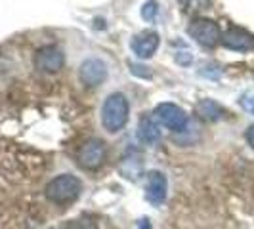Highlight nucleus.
Returning <instances> with one entry per match:
<instances>
[{"label": "nucleus", "mask_w": 254, "mask_h": 229, "mask_svg": "<svg viewBox=\"0 0 254 229\" xmlns=\"http://www.w3.org/2000/svg\"><path fill=\"white\" fill-rule=\"evenodd\" d=\"M80 191H82L80 179L73 176V174H62V176L52 179L50 183L46 185L44 193H46L50 203L64 206V204H71L73 201H76Z\"/></svg>", "instance_id": "nucleus-1"}, {"label": "nucleus", "mask_w": 254, "mask_h": 229, "mask_svg": "<svg viewBox=\"0 0 254 229\" xmlns=\"http://www.w3.org/2000/svg\"><path fill=\"white\" fill-rule=\"evenodd\" d=\"M128 120V100L123 94H111L102 107V124L107 132L123 130Z\"/></svg>", "instance_id": "nucleus-2"}, {"label": "nucleus", "mask_w": 254, "mask_h": 229, "mask_svg": "<svg viewBox=\"0 0 254 229\" xmlns=\"http://www.w3.org/2000/svg\"><path fill=\"white\" fill-rule=\"evenodd\" d=\"M190 37L204 48H214L222 42V31L220 27L210 19H195L188 29Z\"/></svg>", "instance_id": "nucleus-3"}, {"label": "nucleus", "mask_w": 254, "mask_h": 229, "mask_svg": "<svg viewBox=\"0 0 254 229\" xmlns=\"http://www.w3.org/2000/svg\"><path fill=\"white\" fill-rule=\"evenodd\" d=\"M155 116L157 120L163 124L165 128L172 130V132H182L184 128L188 126V114L186 111L174 105V103H161L155 109Z\"/></svg>", "instance_id": "nucleus-4"}, {"label": "nucleus", "mask_w": 254, "mask_h": 229, "mask_svg": "<svg viewBox=\"0 0 254 229\" xmlns=\"http://www.w3.org/2000/svg\"><path fill=\"white\" fill-rule=\"evenodd\" d=\"M76 161L78 165L86 170H96L103 165L105 161V145H103L102 140H88L80 149H78V155H76Z\"/></svg>", "instance_id": "nucleus-5"}, {"label": "nucleus", "mask_w": 254, "mask_h": 229, "mask_svg": "<svg viewBox=\"0 0 254 229\" xmlns=\"http://www.w3.org/2000/svg\"><path fill=\"white\" fill-rule=\"evenodd\" d=\"M64 52L60 50L58 46H54V44L42 46L35 54V67H37L38 71H42V73H56V71H60L64 67Z\"/></svg>", "instance_id": "nucleus-6"}, {"label": "nucleus", "mask_w": 254, "mask_h": 229, "mask_svg": "<svg viewBox=\"0 0 254 229\" xmlns=\"http://www.w3.org/2000/svg\"><path fill=\"white\" fill-rule=\"evenodd\" d=\"M166 191H168V181L166 176L159 170H151L147 174V185H145V199L153 204V206H159V204L165 203L166 199Z\"/></svg>", "instance_id": "nucleus-7"}, {"label": "nucleus", "mask_w": 254, "mask_h": 229, "mask_svg": "<svg viewBox=\"0 0 254 229\" xmlns=\"http://www.w3.org/2000/svg\"><path fill=\"white\" fill-rule=\"evenodd\" d=\"M78 76H80V82H82L84 86L94 88V86L102 84L103 80H105V76H107L105 63L100 61V59H96V57L86 59L84 63L80 65V69H78Z\"/></svg>", "instance_id": "nucleus-8"}, {"label": "nucleus", "mask_w": 254, "mask_h": 229, "mask_svg": "<svg viewBox=\"0 0 254 229\" xmlns=\"http://www.w3.org/2000/svg\"><path fill=\"white\" fill-rule=\"evenodd\" d=\"M222 42H224L226 48L235 50V52H249L254 48L253 35L247 33L245 29H237V27H233V29L226 31L224 37H222Z\"/></svg>", "instance_id": "nucleus-9"}, {"label": "nucleus", "mask_w": 254, "mask_h": 229, "mask_svg": "<svg viewBox=\"0 0 254 229\" xmlns=\"http://www.w3.org/2000/svg\"><path fill=\"white\" fill-rule=\"evenodd\" d=\"M132 52L140 57V59H147L151 57L153 54L159 48V35L155 31H145V33H140L138 37H134L132 40Z\"/></svg>", "instance_id": "nucleus-10"}, {"label": "nucleus", "mask_w": 254, "mask_h": 229, "mask_svg": "<svg viewBox=\"0 0 254 229\" xmlns=\"http://www.w3.org/2000/svg\"><path fill=\"white\" fill-rule=\"evenodd\" d=\"M195 111H197V114H199L203 120H208V122L220 120V118L226 114L224 107L218 102H214V100H201V102L197 103Z\"/></svg>", "instance_id": "nucleus-11"}, {"label": "nucleus", "mask_w": 254, "mask_h": 229, "mask_svg": "<svg viewBox=\"0 0 254 229\" xmlns=\"http://www.w3.org/2000/svg\"><path fill=\"white\" fill-rule=\"evenodd\" d=\"M138 138H140L143 143H157L159 138H161V130L155 124V120L149 118V116H141L140 122H138Z\"/></svg>", "instance_id": "nucleus-12"}, {"label": "nucleus", "mask_w": 254, "mask_h": 229, "mask_svg": "<svg viewBox=\"0 0 254 229\" xmlns=\"http://www.w3.org/2000/svg\"><path fill=\"white\" fill-rule=\"evenodd\" d=\"M67 229H98V224L90 216H80L73 220V222H69Z\"/></svg>", "instance_id": "nucleus-13"}, {"label": "nucleus", "mask_w": 254, "mask_h": 229, "mask_svg": "<svg viewBox=\"0 0 254 229\" xmlns=\"http://www.w3.org/2000/svg\"><path fill=\"white\" fill-rule=\"evenodd\" d=\"M157 12H159L157 2H155V0H147V2L143 4V8H141V17H143L145 21H153Z\"/></svg>", "instance_id": "nucleus-14"}, {"label": "nucleus", "mask_w": 254, "mask_h": 229, "mask_svg": "<svg viewBox=\"0 0 254 229\" xmlns=\"http://www.w3.org/2000/svg\"><path fill=\"white\" fill-rule=\"evenodd\" d=\"M130 71H132V75H138V76H141V78L151 76V73H149L143 65H138V63H130Z\"/></svg>", "instance_id": "nucleus-15"}, {"label": "nucleus", "mask_w": 254, "mask_h": 229, "mask_svg": "<svg viewBox=\"0 0 254 229\" xmlns=\"http://www.w3.org/2000/svg\"><path fill=\"white\" fill-rule=\"evenodd\" d=\"M176 61H178V63H182V65H188L191 61V56L188 54V52H182V54H178V56H176Z\"/></svg>", "instance_id": "nucleus-16"}, {"label": "nucleus", "mask_w": 254, "mask_h": 229, "mask_svg": "<svg viewBox=\"0 0 254 229\" xmlns=\"http://www.w3.org/2000/svg\"><path fill=\"white\" fill-rule=\"evenodd\" d=\"M247 141H249V145L254 149V124L247 130Z\"/></svg>", "instance_id": "nucleus-17"}, {"label": "nucleus", "mask_w": 254, "mask_h": 229, "mask_svg": "<svg viewBox=\"0 0 254 229\" xmlns=\"http://www.w3.org/2000/svg\"><path fill=\"white\" fill-rule=\"evenodd\" d=\"M138 228L140 229H151V224H149V220H140V224H138Z\"/></svg>", "instance_id": "nucleus-18"}, {"label": "nucleus", "mask_w": 254, "mask_h": 229, "mask_svg": "<svg viewBox=\"0 0 254 229\" xmlns=\"http://www.w3.org/2000/svg\"><path fill=\"white\" fill-rule=\"evenodd\" d=\"M249 109H251V111L254 113V103H253V105H249Z\"/></svg>", "instance_id": "nucleus-19"}]
</instances>
